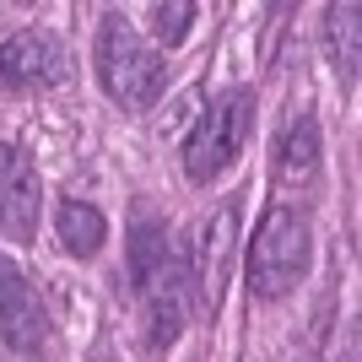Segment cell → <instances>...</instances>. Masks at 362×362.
Masks as SVG:
<instances>
[{
    "instance_id": "12",
    "label": "cell",
    "mask_w": 362,
    "mask_h": 362,
    "mask_svg": "<svg viewBox=\"0 0 362 362\" xmlns=\"http://www.w3.org/2000/svg\"><path fill=\"white\" fill-rule=\"evenodd\" d=\"M189 22H195V6L189 0H173V6H151V33L163 49H179L189 38Z\"/></svg>"
},
{
    "instance_id": "3",
    "label": "cell",
    "mask_w": 362,
    "mask_h": 362,
    "mask_svg": "<svg viewBox=\"0 0 362 362\" xmlns=\"http://www.w3.org/2000/svg\"><path fill=\"white\" fill-rule=\"evenodd\" d=\"M303 271H308V216L298 206H271L259 216L255 249H249V292L287 298Z\"/></svg>"
},
{
    "instance_id": "2",
    "label": "cell",
    "mask_w": 362,
    "mask_h": 362,
    "mask_svg": "<svg viewBox=\"0 0 362 362\" xmlns=\"http://www.w3.org/2000/svg\"><path fill=\"white\" fill-rule=\"evenodd\" d=\"M249 130H255V92L249 87L222 92L195 119V130L184 136V173H189V184L222 179L227 168L238 163V151L249 146Z\"/></svg>"
},
{
    "instance_id": "7",
    "label": "cell",
    "mask_w": 362,
    "mask_h": 362,
    "mask_svg": "<svg viewBox=\"0 0 362 362\" xmlns=\"http://www.w3.org/2000/svg\"><path fill=\"white\" fill-rule=\"evenodd\" d=\"M0 335L11 351H38L49 335V314H44V298L38 287L28 281V271L16 259L0 255Z\"/></svg>"
},
{
    "instance_id": "5",
    "label": "cell",
    "mask_w": 362,
    "mask_h": 362,
    "mask_svg": "<svg viewBox=\"0 0 362 362\" xmlns=\"http://www.w3.org/2000/svg\"><path fill=\"white\" fill-rule=\"evenodd\" d=\"M71 54L49 28H22L0 44V87L6 92H44L54 81H65Z\"/></svg>"
},
{
    "instance_id": "13",
    "label": "cell",
    "mask_w": 362,
    "mask_h": 362,
    "mask_svg": "<svg viewBox=\"0 0 362 362\" xmlns=\"http://www.w3.org/2000/svg\"><path fill=\"white\" fill-rule=\"evenodd\" d=\"M6 362H38V351H11Z\"/></svg>"
},
{
    "instance_id": "11",
    "label": "cell",
    "mask_w": 362,
    "mask_h": 362,
    "mask_svg": "<svg viewBox=\"0 0 362 362\" xmlns=\"http://www.w3.org/2000/svg\"><path fill=\"white\" fill-rule=\"evenodd\" d=\"M325 38H330V60L335 71L357 76V60H362V22H357V6H330V16H325Z\"/></svg>"
},
{
    "instance_id": "4",
    "label": "cell",
    "mask_w": 362,
    "mask_h": 362,
    "mask_svg": "<svg viewBox=\"0 0 362 362\" xmlns=\"http://www.w3.org/2000/svg\"><path fill=\"white\" fill-rule=\"evenodd\" d=\"M233 255H238V200H222L206 222H200L195 255H189V292L206 314L222 308L227 276H233Z\"/></svg>"
},
{
    "instance_id": "10",
    "label": "cell",
    "mask_w": 362,
    "mask_h": 362,
    "mask_svg": "<svg viewBox=\"0 0 362 362\" xmlns=\"http://www.w3.org/2000/svg\"><path fill=\"white\" fill-rule=\"evenodd\" d=\"M54 233H60V249L71 259H92L108 243V216L92 206V200H60L54 211Z\"/></svg>"
},
{
    "instance_id": "6",
    "label": "cell",
    "mask_w": 362,
    "mask_h": 362,
    "mask_svg": "<svg viewBox=\"0 0 362 362\" xmlns=\"http://www.w3.org/2000/svg\"><path fill=\"white\" fill-rule=\"evenodd\" d=\"M136 292L146 303V341L151 351H168L184 335V314H189V276H184L179 255H163L151 271L136 276Z\"/></svg>"
},
{
    "instance_id": "14",
    "label": "cell",
    "mask_w": 362,
    "mask_h": 362,
    "mask_svg": "<svg viewBox=\"0 0 362 362\" xmlns=\"http://www.w3.org/2000/svg\"><path fill=\"white\" fill-rule=\"evenodd\" d=\"M92 362H114V357H92Z\"/></svg>"
},
{
    "instance_id": "9",
    "label": "cell",
    "mask_w": 362,
    "mask_h": 362,
    "mask_svg": "<svg viewBox=\"0 0 362 362\" xmlns=\"http://www.w3.org/2000/svg\"><path fill=\"white\" fill-rule=\"evenodd\" d=\"M314 179H319V124L314 114H298L276 141V184L281 189H308Z\"/></svg>"
},
{
    "instance_id": "1",
    "label": "cell",
    "mask_w": 362,
    "mask_h": 362,
    "mask_svg": "<svg viewBox=\"0 0 362 362\" xmlns=\"http://www.w3.org/2000/svg\"><path fill=\"white\" fill-rule=\"evenodd\" d=\"M98 81L124 108H151L168 87V60L119 11L103 16V28H98Z\"/></svg>"
},
{
    "instance_id": "8",
    "label": "cell",
    "mask_w": 362,
    "mask_h": 362,
    "mask_svg": "<svg viewBox=\"0 0 362 362\" xmlns=\"http://www.w3.org/2000/svg\"><path fill=\"white\" fill-rule=\"evenodd\" d=\"M38 206H44V189H38V168L22 146H6L0 141V233L16 243H28L38 233Z\"/></svg>"
}]
</instances>
